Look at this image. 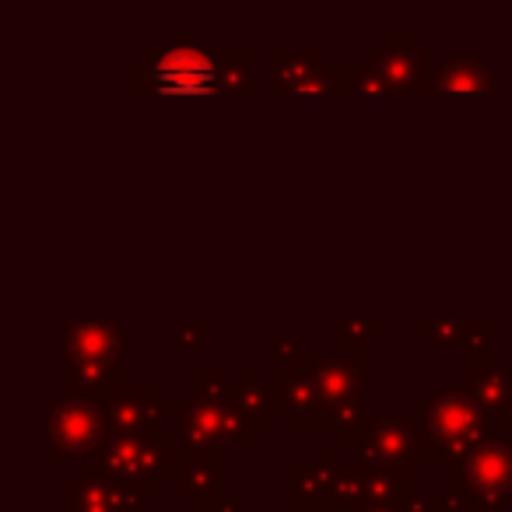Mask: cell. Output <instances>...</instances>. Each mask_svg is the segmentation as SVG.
<instances>
[{
  "label": "cell",
  "mask_w": 512,
  "mask_h": 512,
  "mask_svg": "<svg viewBox=\"0 0 512 512\" xmlns=\"http://www.w3.org/2000/svg\"><path fill=\"white\" fill-rule=\"evenodd\" d=\"M256 50L200 46L179 32L169 46H151L130 64V92L151 95H249Z\"/></svg>",
  "instance_id": "obj_1"
},
{
  "label": "cell",
  "mask_w": 512,
  "mask_h": 512,
  "mask_svg": "<svg viewBox=\"0 0 512 512\" xmlns=\"http://www.w3.org/2000/svg\"><path fill=\"white\" fill-rule=\"evenodd\" d=\"M183 460V439L176 428H162L155 435H113L95 456L81 460V477H99L120 488L151 498L162 491L165 477H176Z\"/></svg>",
  "instance_id": "obj_2"
},
{
  "label": "cell",
  "mask_w": 512,
  "mask_h": 512,
  "mask_svg": "<svg viewBox=\"0 0 512 512\" xmlns=\"http://www.w3.org/2000/svg\"><path fill=\"white\" fill-rule=\"evenodd\" d=\"M414 418H418L428 446L439 453L442 463L456 460V456L477 449L481 442L502 435L495 428V421H491V414L484 407H477L463 386H439V390L418 397Z\"/></svg>",
  "instance_id": "obj_3"
},
{
  "label": "cell",
  "mask_w": 512,
  "mask_h": 512,
  "mask_svg": "<svg viewBox=\"0 0 512 512\" xmlns=\"http://www.w3.org/2000/svg\"><path fill=\"white\" fill-rule=\"evenodd\" d=\"M446 495L463 512H488L512 502V439L495 435L446 463Z\"/></svg>",
  "instance_id": "obj_4"
},
{
  "label": "cell",
  "mask_w": 512,
  "mask_h": 512,
  "mask_svg": "<svg viewBox=\"0 0 512 512\" xmlns=\"http://www.w3.org/2000/svg\"><path fill=\"white\" fill-rule=\"evenodd\" d=\"M341 446L355 449V460L372 470H414L418 463H442L439 453L428 446L418 418L397 414V418H369L337 432Z\"/></svg>",
  "instance_id": "obj_5"
},
{
  "label": "cell",
  "mask_w": 512,
  "mask_h": 512,
  "mask_svg": "<svg viewBox=\"0 0 512 512\" xmlns=\"http://www.w3.org/2000/svg\"><path fill=\"white\" fill-rule=\"evenodd\" d=\"M172 428L183 446L193 449L249 446L260 435L235 400V379L221 393H190L186 400H179Z\"/></svg>",
  "instance_id": "obj_6"
},
{
  "label": "cell",
  "mask_w": 512,
  "mask_h": 512,
  "mask_svg": "<svg viewBox=\"0 0 512 512\" xmlns=\"http://www.w3.org/2000/svg\"><path fill=\"white\" fill-rule=\"evenodd\" d=\"M46 439H50V460H67V456L88 460V456H95L113 439L102 400L71 397V393L57 397L46 411Z\"/></svg>",
  "instance_id": "obj_7"
},
{
  "label": "cell",
  "mask_w": 512,
  "mask_h": 512,
  "mask_svg": "<svg viewBox=\"0 0 512 512\" xmlns=\"http://www.w3.org/2000/svg\"><path fill=\"white\" fill-rule=\"evenodd\" d=\"M309 376L316 379L330 414H334L337 432L351 428L365 418V393H369V376H365V355H348V351H309L306 362Z\"/></svg>",
  "instance_id": "obj_8"
},
{
  "label": "cell",
  "mask_w": 512,
  "mask_h": 512,
  "mask_svg": "<svg viewBox=\"0 0 512 512\" xmlns=\"http://www.w3.org/2000/svg\"><path fill=\"white\" fill-rule=\"evenodd\" d=\"M113 435H155L162 428H172L179 400H169L158 383H123L102 397Z\"/></svg>",
  "instance_id": "obj_9"
},
{
  "label": "cell",
  "mask_w": 512,
  "mask_h": 512,
  "mask_svg": "<svg viewBox=\"0 0 512 512\" xmlns=\"http://www.w3.org/2000/svg\"><path fill=\"white\" fill-rule=\"evenodd\" d=\"M365 67L379 74L390 95L425 92L428 85V50L418 43L414 32H386L365 57Z\"/></svg>",
  "instance_id": "obj_10"
},
{
  "label": "cell",
  "mask_w": 512,
  "mask_h": 512,
  "mask_svg": "<svg viewBox=\"0 0 512 512\" xmlns=\"http://www.w3.org/2000/svg\"><path fill=\"white\" fill-rule=\"evenodd\" d=\"M271 386L278 393L281 418L292 432H306V428H337L334 414H330L327 400H323L316 379L309 376L306 365L295 369H271Z\"/></svg>",
  "instance_id": "obj_11"
},
{
  "label": "cell",
  "mask_w": 512,
  "mask_h": 512,
  "mask_svg": "<svg viewBox=\"0 0 512 512\" xmlns=\"http://www.w3.org/2000/svg\"><path fill=\"white\" fill-rule=\"evenodd\" d=\"M271 88L278 95H337V67H323L316 50H274Z\"/></svg>",
  "instance_id": "obj_12"
},
{
  "label": "cell",
  "mask_w": 512,
  "mask_h": 512,
  "mask_svg": "<svg viewBox=\"0 0 512 512\" xmlns=\"http://www.w3.org/2000/svg\"><path fill=\"white\" fill-rule=\"evenodd\" d=\"M127 351V327L116 320H71L64 327L67 365L123 362Z\"/></svg>",
  "instance_id": "obj_13"
},
{
  "label": "cell",
  "mask_w": 512,
  "mask_h": 512,
  "mask_svg": "<svg viewBox=\"0 0 512 512\" xmlns=\"http://www.w3.org/2000/svg\"><path fill=\"white\" fill-rule=\"evenodd\" d=\"M176 495H183L193 509L207 512L214 498H221V449H193L183 446V460L172 477Z\"/></svg>",
  "instance_id": "obj_14"
},
{
  "label": "cell",
  "mask_w": 512,
  "mask_h": 512,
  "mask_svg": "<svg viewBox=\"0 0 512 512\" xmlns=\"http://www.w3.org/2000/svg\"><path fill=\"white\" fill-rule=\"evenodd\" d=\"M425 92L432 95H491L495 71L477 53H453L428 74Z\"/></svg>",
  "instance_id": "obj_15"
},
{
  "label": "cell",
  "mask_w": 512,
  "mask_h": 512,
  "mask_svg": "<svg viewBox=\"0 0 512 512\" xmlns=\"http://www.w3.org/2000/svg\"><path fill=\"white\" fill-rule=\"evenodd\" d=\"M460 386L477 407L488 414L502 411L512 404V365H498L491 358H463V379Z\"/></svg>",
  "instance_id": "obj_16"
},
{
  "label": "cell",
  "mask_w": 512,
  "mask_h": 512,
  "mask_svg": "<svg viewBox=\"0 0 512 512\" xmlns=\"http://www.w3.org/2000/svg\"><path fill=\"white\" fill-rule=\"evenodd\" d=\"M141 495L99 477H71L64 484V512H137Z\"/></svg>",
  "instance_id": "obj_17"
},
{
  "label": "cell",
  "mask_w": 512,
  "mask_h": 512,
  "mask_svg": "<svg viewBox=\"0 0 512 512\" xmlns=\"http://www.w3.org/2000/svg\"><path fill=\"white\" fill-rule=\"evenodd\" d=\"M285 495L288 509H330L327 495V467L316 463H288L285 467Z\"/></svg>",
  "instance_id": "obj_18"
},
{
  "label": "cell",
  "mask_w": 512,
  "mask_h": 512,
  "mask_svg": "<svg viewBox=\"0 0 512 512\" xmlns=\"http://www.w3.org/2000/svg\"><path fill=\"white\" fill-rule=\"evenodd\" d=\"M127 383V365L123 362H95V365H67L64 369V393L71 397L102 400L109 390Z\"/></svg>",
  "instance_id": "obj_19"
},
{
  "label": "cell",
  "mask_w": 512,
  "mask_h": 512,
  "mask_svg": "<svg viewBox=\"0 0 512 512\" xmlns=\"http://www.w3.org/2000/svg\"><path fill=\"white\" fill-rule=\"evenodd\" d=\"M235 400H239L242 414H246L249 425H253L256 432L271 428V421L281 414L274 386L271 383H260V379H256V372L249 369V365L239 372V379H235Z\"/></svg>",
  "instance_id": "obj_20"
},
{
  "label": "cell",
  "mask_w": 512,
  "mask_h": 512,
  "mask_svg": "<svg viewBox=\"0 0 512 512\" xmlns=\"http://www.w3.org/2000/svg\"><path fill=\"white\" fill-rule=\"evenodd\" d=\"M386 330V323L379 316L372 320H362V316H344V320L334 323V341L337 351H348V355H365V344L372 337H379Z\"/></svg>",
  "instance_id": "obj_21"
},
{
  "label": "cell",
  "mask_w": 512,
  "mask_h": 512,
  "mask_svg": "<svg viewBox=\"0 0 512 512\" xmlns=\"http://www.w3.org/2000/svg\"><path fill=\"white\" fill-rule=\"evenodd\" d=\"M467 323L470 320H446V316H432V320L414 323V330L425 334L428 341H435V344H456V348H460L463 337H467Z\"/></svg>",
  "instance_id": "obj_22"
},
{
  "label": "cell",
  "mask_w": 512,
  "mask_h": 512,
  "mask_svg": "<svg viewBox=\"0 0 512 512\" xmlns=\"http://www.w3.org/2000/svg\"><path fill=\"white\" fill-rule=\"evenodd\" d=\"M306 355H309V351L302 348L299 337H274V344H271L274 369H295V365L306 362Z\"/></svg>",
  "instance_id": "obj_23"
},
{
  "label": "cell",
  "mask_w": 512,
  "mask_h": 512,
  "mask_svg": "<svg viewBox=\"0 0 512 512\" xmlns=\"http://www.w3.org/2000/svg\"><path fill=\"white\" fill-rule=\"evenodd\" d=\"M207 330H211V323H207V320H179L172 348H176V351H200V348H204Z\"/></svg>",
  "instance_id": "obj_24"
},
{
  "label": "cell",
  "mask_w": 512,
  "mask_h": 512,
  "mask_svg": "<svg viewBox=\"0 0 512 512\" xmlns=\"http://www.w3.org/2000/svg\"><path fill=\"white\" fill-rule=\"evenodd\" d=\"M207 512H242V498L239 495H221V498H214V505Z\"/></svg>",
  "instance_id": "obj_25"
},
{
  "label": "cell",
  "mask_w": 512,
  "mask_h": 512,
  "mask_svg": "<svg viewBox=\"0 0 512 512\" xmlns=\"http://www.w3.org/2000/svg\"><path fill=\"white\" fill-rule=\"evenodd\" d=\"M358 512H414L411 509V498L407 502H383V505H365V509Z\"/></svg>",
  "instance_id": "obj_26"
},
{
  "label": "cell",
  "mask_w": 512,
  "mask_h": 512,
  "mask_svg": "<svg viewBox=\"0 0 512 512\" xmlns=\"http://www.w3.org/2000/svg\"><path fill=\"white\" fill-rule=\"evenodd\" d=\"M491 421H495V428H498V432H502V435H509V432H512V404H509V407H502V411H495V414H491Z\"/></svg>",
  "instance_id": "obj_27"
},
{
  "label": "cell",
  "mask_w": 512,
  "mask_h": 512,
  "mask_svg": "<svg viewBox=\"0 0 512 512\" xmlns=\"http://www.w3.org/2000/svg\"><path fill=\"white\" fill-rule=\"evenodd\" d=\"M509 337H512V327H509Z\"/></svg>",
  "instance_id": "obj_28"
}]
</instances>
